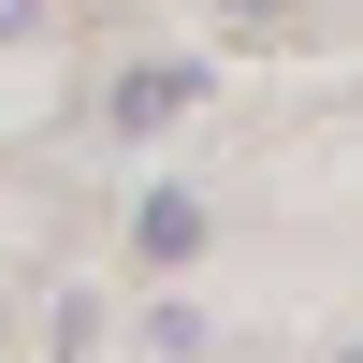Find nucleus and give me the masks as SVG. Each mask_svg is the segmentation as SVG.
I'll return each instance as SVG.
<instances>
[{
  "label": "nucleus",
  "mask_w": 363,
  "mask_h": 363,
  "mask_svg": "<svg viewBox=\"0 0 363 363\" xmlns=\"http://www.w3.org/2000/svg\"><path fill=\"white\" fill-rule=\"evenodd\" d=\"M189 102H203V58H145V73H116V87H102L116 131H174Z\"/></svg>",
  "instance_id": "nucleus-1"
},
{
  "label": "nucleus",
  "mask_w": 363,
  "mask_h": 363,
  "mask_svg": "<svg viewBox=\"0 0 363 363\" xmlns=\"http://www.w3.org/2000/svg\"><path fill=\"white\" fill-rule=\"evenodd\" d=\"M15 29H44V0H0V44H15Z\"/></svg>",
  "instance_id": "nucleus-3"
},
{
  "label": "nucleus",
  "mask_w": 363,
  "mask_h": 363,
  "mask_svg": "<svg viewBox=\"0 0 363 363\" xmlns=\"http://www.w3.org/2000/svg\"><path fill=\"white\" fill-rule=\"evenodd\" d=\"M131 262H145V277L203 262V203H189V189H145V203H131Z\"/></svg>",
  "instance_id": "nucleus-2"
}]
</instances>
